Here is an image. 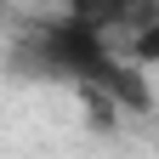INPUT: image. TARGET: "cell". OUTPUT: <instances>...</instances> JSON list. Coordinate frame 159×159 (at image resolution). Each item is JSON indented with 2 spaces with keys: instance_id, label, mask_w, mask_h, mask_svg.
<instances>
[{
  "instance_id": "7a4b0ae2",
  "label": "cell",
  "mask_w": 159,
  "mask_h": 159,
  "mask_svg": "<svg viewBox=\"0 0 159 159\" xmlns=\"http://www.w3.org/2000/svg\"><path fill=\"white\" fill-rule=\"evenodd\" d=\"M68 17L91 23L97 34H108L119 23H131V34H142L153 23V0H68Z\"/></svg>"
},
{
  "instance_id": "277c9868",
  "label": "cell",
  "mask_w": 159,
  "mask_h": 159,
  "mask_svg": "<svg viewBox=\"0 0 159 159\" xmlns=\"http://www.w3.org/2000/svg\"><path fill=\"white\" fill-rule=\"evenodd\" d=\"M153 159H159V131H153Z\"/></svg>"
},
{
  "instance_id": "6da1fadb",
  "label": "cell",
  "mask_w": 159,
  "mask_h": 159,
  "mask_svg": "<svg viewBox=\"0 0 159 159\" xmlns=\"http://www.w3.org/2000/svg\"><path fill=\"white\" fill-rule=\"evenodd\" d=\"M34 63L57 74V80H74V85H108L125 97V68H119V57L108 51V40L97 34L91 23H80V17H57V23L34 40Z\"/></svg>"
},
{
  "instance_id": "3957f363",
  "label": "cell",
  "mask_w": 159,
  "mask_h": 159,
  "mask_svg": "<svg viewBox=\"0 0 159 159\" xmlns=\"http://www.w3.org/2000/svg\"><path fill=\"white\" fill-rule=\"evenodd\" d=\"M131 63H159V17L142 34H131Z\"/></svg>"
}]
</instances>
